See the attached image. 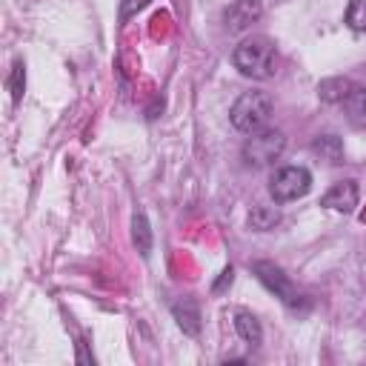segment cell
I'll use <instances>...</instances> for the list:
<instances>
[{
  "label": "cell",
  "instance_id": "1",
  "mask_svg": "<svg viewBox=\"0 0 366 366\" xmlns=\"http://www.w3.org/2000/svg\"><path fill=\"white\" fill-rule=\"evenodd\" d=\"M232 63L240 74L252 77V80H266L274 74V43L269 37H246L243 43L234 46L232 51Z\"/></svg>",
  "mask_w": 366,
  "mask_h": 366
},
{
  "label": "cell",
  "instance_id": "2",
  "mask_svg": "<svg viewBox=\"0 0 366 366\" xmlns=\"http://www.w3.org/2000/svg\"><path fill=\"white\" fill-rule=\"evenodd\" d=\"M272 109H274V103H272V97H269L266 92H243V94L234 100L229 117H232V126H234L237 132L254 134V132H260V129L269 123Z\"/></svg>",
  "mask_w": 366,
  "mask_h": 366
},
{
  "label": "cell",
  "instance_id": "3",
  "mask_svg": "<svg viewBox=\"0 0 366 366\" xmlns=\"http://www.w3.org/2000/svg\"><path fill=\"white\" fill-rule=\"evenodd\" d=\"M283 149H286L283 132H277V129H260V132H254V134L243 143V160H246L249 166L260 169V166L274 163V160L283 154Z\"/></svg>",
  "mask_w": 366,
  "mask_h": 366
},
{
  "label": "cell",
  "instance_id": "4",
  "mask_svg": "<svg viewBox=\"0 0 366 366\" xmlns=\"http://www.w3.org/2000/svg\"><path fill=\"white\" fill-rule=\"evenodd\" d=\"M312 189V174L309 169L303 166H283L272 174L269 180V194L274 203H289V200H297L303 197L306 192Z\"/></svg>",
  "mask_w": 366,
  "mask_h": 366
},
{
  "label": "cell",
  "instance_id": "5",
  "mask_svg": "<svg viewBox=\"0 0 366 366\" xmlns=\"http://www.w3.org/2000/svg\"><path fill=\"white\" fill-rule=\"evenodd\" d=\"M254 274L260 277V283L269 289V292H274L286 306H292V309H297V303H300V295H297V289L292 286V280L274 266V263H266V260H260V263H254Z\"/></svg>",
  "mask_w": 366,
  "mask_h": 366
},
{
  "label": "cell",
  "instance_id": "6",
  "mask_svg": "<svg viewBox=\"0 0 366 366\" xmlns=\"http://www.w3.org/2000/svg\"><path fill=\"white\" fill-rule=\"evenodd\" d=\"M357 197H360L357 183H355V180H340V183H335V186L320 197V206H326V209H332V212H352V209L357 206Z\"/></svg>",
  "mask_w": 366,
  "mask_h": 366
},
{
  "label": "cell",
  "instance_id": "7",
  "mask_svg": "<svg viewBox=\"0 0 366 366\" xmlns=\"http://www.w3.org/2000/svg\"><path fill=\"white\" fill-rule=\"evenodd\" d=\"M260 3L257 0H237V3H232L229 9H226V14H223V20H226V29L229 31H240V29H246L249 23H254L257 17H260Z\"/></svg>",
  "mask_w": 366,
  "mask_h": 366
},
{
  "label": "cell",
  "instance_id": "8",
  "mask_svg": "<svg viewBox=\"0 0 366 366\" xmlns=\"http://www.w3.org/2000/svg\"><path fill=\"white\" fill-rule=\"evenodd\" d=\"M172 315L177 320V326L186 332V335H197L200 332V309L194 300H180L172 306Z\"/></svg>",
  "mask_w": 366,
  "mask_h": 366
},
{
  "label": "cell",
  "instance_id": "9",
  "mask_svg": "<svg viewBox=\"0 0 366 366\" xmlns=\"http://www.w3.org/2000/svg\"><path fill=\"white\" fill-rule=\"evenodd\" d=\"M234 332H237L249 346H257V343L263 340V329H260L257 317L249 315V312H237V315H234Z\"/></svg>",
  "mask_w": 366,
  "mask_h": 366
},
{
  "label": "cell",
  "instance_id": "10",
  "mask_svg": "<svg viewBox=\"0 0 366 366\" xmlns=\"http://www.w3.org/2000/svg\"><path fill=\"white\" fill-rule=\"evenodd\" d=\"M352 80H346V77H332V80H323L320 86H317V94H320V100H326V103H343L346 100V94L352 92Z\"/></svg>",
  "mask_w": 366,
  "mask_h": 366
},
{
  "label": "cell",
  "instance_id": "11",
  "mask_svg": "<svg viewBox=\"0 0 366 366\" xmlns=\"http://www.w3.org/2000/svg\"><path fill=\"white\" fill-rule=\"evenodd\" d=\"M312 149H315L323 160H329V163H340V160H343V143H340V137H335V134L317 137V140L312 143Z\"/></svg>",
  "mask_w": 366,
  "mask_h": 366
},
{
  "label": "cell",
  "instance_id": "12",
  "mask_svg": "<svg viewBox=\"0 0 366 366\" xmlns=\"http://www.w3.org/2000/svg\"><path fill=\"white\" fill-rule=\"evenodd\" d=\"M132 237H134L137 252L146 257V254L152 252V229H149V220H146V214H143V212H137V214H134V220H132Z\"/></svg>",
  "mask_w": 366,
  "mask_h": 366
},
{
  "label": "cell",
  "instance_id": "13",
  "mask_svg": "<svg viewBox=\"0 0 366 366\" xmlns=\"http://www.w3.org/2000/svg\"><path fill=\"white\" fill-rule=\"evenodd\" d=\"M277 220H280L277 209H269V206H257V209H252V214H249V223H252V229H257V232L274 229Z\"/></svg>",
  "mask_w": 366,
  "mask_h": 366
},
{
  "label": "cell",
  "instance_id": "14",
  "mask_svg": "<svg viewBox=\"0 0 366 366\" xmlns=\"http://www.w3.org/2000/svg\"><path fill=\"white\" fill-rule=\"evenodd\" d=\"M346 112L352 117H366V86H352V92L343 100Z\"/></svg>",
  "mask_w": 366,
  "mask_h": 366
},
{
  "label": "cell",
  "instance_id": "15",
  "mask_svg": "<svg viewBox=\"0 0 366 366\" xmlns=\"http://www.w3.org/2000/svg\"><path fill=\"white\" fill-rule=\"evenodd\" d=\"M346 26L352 31H366V0H349Z\"/></svg>",
  "mask_w": 366,
  "mask_h": 366
},
{
  "label": "cell",
  "instance_id": "16",
  "mask_svg": "<svg viewBox=\"0 0 366 366\" xmlns=\"http://www.w3.org/2000/svg\"><path fill=\"white\" fill-rule=\"evenodd\" d=\"M23 89H26V66H23V60H14L11 77H9V92H11V100L14 103L23 100Z\"/></svg>",
  "mask_w": 366,
  "mask_h": 366
},
{
  "label": "cell",
  "instance_id": "17",
  "mask_svg": "<svg viewBox=\"0 0 366 366\" xmlns=\"http://www.w3.org/2000/svg\"><path fill=\"white\" fill-rule=\"evenodd\" d=\"M152 0H123L120 3V20H129L132 14H137L140 9H146Z\"/></svg>",
  "mask_w": 366,
  "mask_h": 366
},
{
  "label": "cell",
  "instance_id": "18",
  "mask_svg": "<svg viewBox=\"0 0 366 366\" xmlns=\"http://www.w3.org/2000/svg\"><path fill=\"white\" fill-rule=\"evenodd\" d=\"M232 277H234V272H232V266H229V269H223V272H220V280L214 283V292H220L223 286H229V283H232Z\"/></svg>",
  "mask_w": 366,
  "mask_h": 366
}]
</instances>
